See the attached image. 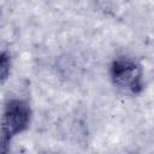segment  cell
I'll use <instances>...</instances> for the list:
<instances>
[{
    "mask_svg": "<svg viewBox=\"0 0 154 154\" xmlns=\"http://www.w3.org/2000/svg\"><path fill=\"white\" fill-rule=\"evenodd\" d=\"M30 122V108L23 100L10 101L0 122V152H5L11 138L23 132Z\"/></svg>",
    "mask_w": 154,
    "mask_h": 154,
    "instance_id": "1",
    "label": "cell"
},
{
    "mask_svg": "<svg viewBox=\"0 0 154 154\" xmlns=\"http://www.w3.org/2000/svg\"><path fill=\"white\" fill-rule=\"evenodd\" d=\"M111 76L116 87L122 91L137 94L142 90V69L131 59H117L112 64Z\"/></svg>",
    "mask_w": 154,
    "mask_h": 154,
    "instance_id": "2",
    "label": "cell"
},
{
    "mask_svg": "<svg viewBox=\"0 0 154 154\" xmlns=\"http://www.w3.org/2000/svg\"><path fill=\"white\" fill-rule=\"evenodd\" d=\"M10 73V59L6 54L0 53V81H4Z\"/></svg>",
    "mask_w": 154,
    "mask_h": 154,
    "instance_id": "3",
    "label": "cell"
}]
</instances>
